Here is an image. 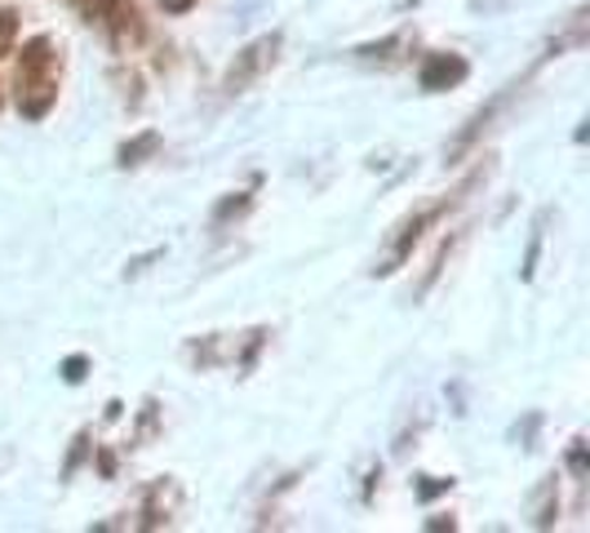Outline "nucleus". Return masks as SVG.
<instances>
[{
  "label": "nucleus",
  "instance_id": "f257e3e1",
  "mask_svg": "<svg viewBox=\"0 0 590 533\" xmlns=\"http://www.w3.org/2000/svg\"><path fill=\"white\" fill-rule=\"evenodd\" d=\"M276 49H280V32H271V36H263V41H254L249 49L235 54V63L226 67V93L249 89V85L276 63Z\"/></svg>",
  "mask_w": 590,
  "mask_h": 533
},
{
  "label": "nucleus",
  "instance_id": "f03ea898",
  "mask_svg": "<svg viewBox=\"0 0 590 533\" xmlns=\"http://www.w3.org/2000/svg\"><path fill=\"white\" fill-rule=\"evenodd\" d=\"M466 58H457V54H435V58H426V67H422V89L426 93H435V89H448V85H457V80H466Z\"/></svg>",
  "mask_w": 590,
  "mask_h": 533
},
{
  "label": "nucleus",
  "instance_id": "7ed1b4c3",
  "mask_svg": "<svg viewBox=\"0 0 590 533\" xmlns=\"http://www.w3.org/2000/svg\"><path fill=\"white\" fill-rule=\"evenodd\" d=\"M156 147H160V134H138L134 143H125V147H121V165H138V160H143V156H152Z\"/></svg>",
  "mask_w": 590,
  "mask_h": 533
},
{
  "label": "nucleus",
  "instance_id": "20e7f679",
  "mask_svg": "<svg viewBox=\"0 0 590 533\" xmlns=\"http://www.w3.org/2000/svg\"><path fill=\"white\" fill-rule=\"evenodd\" d=\"M10 36H14V14H10V10H0V49L10 45Z\"/></svg>",
  "mask_w": 590,
  "mask_h": 533
},
{
  "label": "nucleus",
  "instance_id": "39448f33",
  "mask_svg": "<svg viewBox=\"0 0 590 533\" xmlns=\"http://www.w3.org/2000/svg\"><path fill=\"white\" fill-rule=\"evenodd\" d=\"M63 378H67V382H80V378H85V360H80V356L67 360V374H63Z\"/></svg>",
  "mask_w": 590,
  "mask_h": 533
},
{
  "label": "nucleus",
  "instance_id": "423d86ee",
  "mask_svg": "<svg viewBox=\"0 0 590 533\" xmlns=\"http://www.w3.org/2000/svg\"><path fill=\"white\" fill-rule=\"evenodd\" d=\"M444 489H448V480H426L418 493H422V498H435V493H444Z\"/></svg>",
  "mask_w": 590,
  "mask_h": 533
},
{
  "label": "nucleus",
  "instance_id": "0eeeda50",
  "mask_svg": "<svg viewBox=\"0 0 590 533\" xmlns=\"http://www.w3.org/2000/svg\"><path fill=\"white\" fill-rule=\"evenodd\" d=\"M187 5H191V0H165V10H174V14H178V10H187Z\"/></svg>",
  "mask_w": 590,
  "mask_h": 533
}]
</instances>
